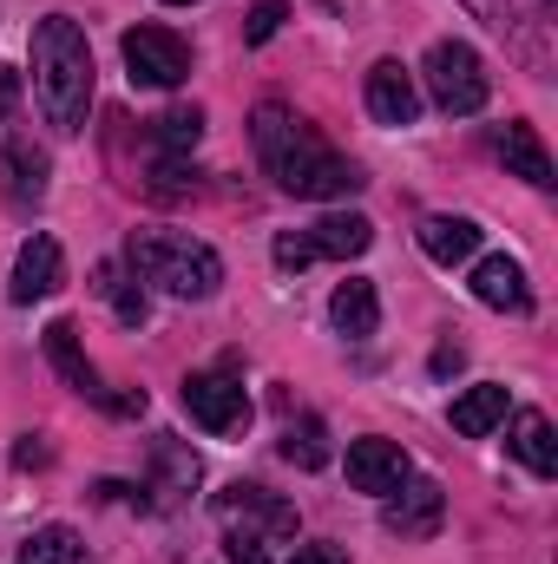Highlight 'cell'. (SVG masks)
Instances as JSON below:
<instances>
[{"mask_svg":"<svg viewBox=\"0 0 558 564\" xmlns=\"http://www.w3.org/2000/svg\"><path fill=\"white\" fill-rule=\"evenodd\" d=\"M0 164H7V197L26 204L46 191V151L20 139V119H13V73L0 66Z\"/></svg>","mask_w":558,"mask_h":564,"instance_id":"cell-7","label":"cell"},{"mask_svg":"<svg viewBox=\"0 0 558 564\" xmlns=\"http://www.w3.org/2000/svg\"><path fill=\"white\" fill-rule=\"evenodd\" d=\"M282 20H289V7H282V0H257V13L244 20V40H250V46L277 40V26H282Z\"/></svg>","mask_w":558,"mask_h":564,"instance_id":"cell-26","label":"cell"},{"mask_svg":"<svg viewBox=\"0 0 558 564\" xmlns=\"http://www.w3.org/2000/svg\"><path fill=\"white\" fill-rule=\"evenodd\" d=\"M500 421H506V388L500 381H480L453 401V433H466V440H486Z\"/></svg>","mask_w":558,"mask_h":564,"instance_id":"cell-20","label":"cell"},{"mask_svg":"<svg viewBox=\"0 0 558 564\" xmlns=\"http://www.w3.org/2000/svg\"><path fill=\"white\" fill-rule=\"evenodd\" d=\"M46 459H53V453H46V446H40L33 433H26V440L13 446V466H20V473H33V466H46Z\"/></svg>","mask_w":558,"mask_h":564,"instance_id":"cell-30","label":"cell"},{"mask_svg":"<svg viewBox=\"0 0 558 564\" xmlns=\"http://www.w3.org/2000/svg\"><path fill=\"white\" fill-rule=\"evenodd\" d=\"M348 486L388 499L395 486H408V453H401L395 440H355V446H348Z\"/></svg>","mask_w":558,"mask_h":564,"instance_id":"cell-11","label":"cell"},{"mask_svg":"<svg viewBox=\"0 0 558 564\" xmlns=\"http://www.w3.org/2000/svg\"><path fill=\"white\" fill-rule=\"evenodd\" d=\"M329 322H335V335L368 341V335L382 328V295H375V282H368V276L335 282V295H329Z\"/></svg>","mask_w":558,"mask_h":564,"instance_id":"cell-15","label":"cell"},{"mask_svg":"<svg viewBox=\"0 0 558 564\" xmlns=\"http://www.w3.org/2000/svg\"><path fill=\"white\" fill-rule=\"evenodd\" d=\"M277 263H282V270H302V263H315V257H309V243H302V230L277 237Z\"/></svg>","mask_w":558,"mask_h":564,"instance_id":"cell-29","label":"cell"},{"mask_svg":"<svg viewBox=\"0 0 558 564\" xmlns=\"http://www.w3.org/2000/svg\"><path fill=\"white\" fill-rule=\"evenodd\" d=\"M302 243H309V257H335V263H348V257H362V250L375 243V224H368L362 210H329L322 224L302 230Z\"/></svg>","mask_w":558,"mask_h":564,"instance_id":"cell-14","label":"cell"},{"mask_svg":"<svg viewBox=\"0 0 558 564\" xmlns=\"http://www.w3.org/2000/svg\"><path fill=\"white\" fill-rule=\"evenodd\" d=\"M66 282V257H60V243L53 237H26L20 243V257H13V302H46L53 289Z\"/></svg>","mask_w":558,"mask_h":564,"instance_id":"cell-12","label":"cell"},{"mask_svg":"<svg viewBox=\"0 0 558 564\" xmlns=\"http://www.w3.org/2000/svg\"><path fill=\"white\" fill-rule=\"evenodd\" d=\"M184 414L204 426V433H217V440H237L250 426V394L230 375H191L184 381Z\"/></svg>","mask_w":558,"mask_h":564,"instance_id":"cell-6","label":"cell"},{"mask_svg":"<svg viewBox=\"0 0 558 564\" xmlns=\"http://www.w3.org/2000/svg\"><path fill=\"white\" fill-rule=\"evenodd\" d=\"M250 139H257V158L264 171L277 177L289 197H309V204H335V197H355L362 191V171L322 139L315 126H302L289 106H257L250 119Z\"/></svg>","mask_w":558,"mask_h":564,"instance_id":"cell-1","label":"cell"},{"mask_svg":"<svg viewBox=\"0 0 558 564\" xmlns=\"http://www.w3.org/2000/svg\"><path fill=\"white\" fill-rule=\"evenodd\" d=\"M500 158H506V171H513V177H526V184H539V191L552 184V151L539 144L533 126H519V119H513V126L500 132Z\"/></svg>","mask_w":558,"mask_h":564,"instance_id":"cell-19","label":"cell"},{"mask_svg":"<svg viewBox=\"0 0 558 564\" xmlns=\"http://www.w3.org/2000/svg\"><path fill=\"white\" fill-rule=\"evenodd\" d=\"M427 99H433L440 112H453V119H466V112L486 106V66H480V53H473L466 40L427 46Z\"/></svg>","mask_w":558,"mask_h":564,"instance_id":"cell-4","label":"cell"},{"mask_svg":"<svg viewBox=\"0 0 558 564\" xmlns=\"http://www.w3.org/2000/svg\"><path fill=\"white\" fill-rule=\"evenodd\" d=\"M197 139H204V112H197V106H171V112L151 126L158 158H184V151H197Z\"/></svg>","mask_w":558,"mask_h":564,"instance_id":"cell-24","label":"cell"},{"mask_svg":"<svg viewBox=\"0 0 558 564\" xmlns=\"http://www.w3.org/2000/svg\"><path fill=\"white\" fill-rule=\"evenodd\" d=\"M93 295H106V302H112V315H119L126 328H139L144 308H151V302H144V289H139V282H126L119 263H99V270H93Z\"/></svg>","mask_w":558,"mask_h":564,"instance_id":"cell-23","label":"cell"},{"mask_svg":"<svg viewBox=\"0 0 558 564\" xmlns=\"http://www.w3.org/2000/svg\"><path fill=\"white\" fill-rule=\"evenodd\" d=\"M440 519H447V492H440L433 479L395 486V492H388V506H382V525H388L401 545H420V539H433V532H440Z\"/></svg>","mask_w":558,"mask_h":564,"instance_id":"cell-9","label":"cell"},{"mask_svg":"<svg viewBox=\"0 0 558 564\" xmlns=\"http://www.w3.org/2000/svg\"><path fill=\"white\" fill-rule=\"evenodd\" d=\"M420 250L453 270V263H466V257L480 250V224H473V217H427V224H420Z\"/></svg>","mask_w":558,"mask_h":564,"instance_id":"cell-18","label":"cell"},{"mask_svg":"<svg viewBox=\"0 0 558 564\" xmlns=\"http://www.w3.org/2000/svg\"><path fill=\"white\" fill-rule=\"evenodd\" d=\"M40 348H46V361L60 368V381H66V388H79L86 401H99V394H106V388H99V368L86 361V348H79V328H73V322H46Z\"/></svg>","mask_w":558,"mask_h":564,"instance_id":"cell-16","label":"cell"},{"mask_svg":"<svg viewBox=\"0 0 558 564\" xmlns=\"http://www.w3.org/2000/svg\"><path fill=\"white\" fill-rule=\"evenodd\" d=\"M368 112L382 126H415L420 119V86L401 59H375L368 66Z\"/></svg>","mask_w":558,"mask_h":564,"instance_id":"cell-10","label":"cell"},{"mask_svg":"<svg viewBox=\"0 0 558 564\" xmlns=\"http://www.w3.org/2000/svg\"><path fill=\"white\" fill-rule=\"evenodd\" d=\"M126 263H132L144 282H158L164 295H178V302H204V295H217V282H224L217 250L197 243V237H184V230H132Z\"/></svg>","mask_w":558,"mask_h":564,"instance_id":"cell-3","label":"cell"},{"mask_svg":"<svg viewBox=\"0 0 558 564\" xmlns=\"http://www.w3.org/2000/svg\"><path fill=\"white\" fill-rule=\"evenodd\" d=\"M513 453H519V459H526V466H533L539 479H552V473H558V440H552V421L526 408V414L513 421Z\"/></svg>","mask_w":558,"mask_h":564,"instance_id":"cell-21","label":"cell"},{"mask_svg":"<svg viewBox=\"0 0 558 564\" xmlns=\"http://www.w3.org/2000/svg\"><path fill=\"white\" fill-rule=\"evenodd\" d=\"M126 66H132V86H151V93H171L191 79V46L171 33V26H132L126 40Z\"/></svg>","mask_w":558,"mask_h":564,"instance_id":"cell-5","label":"cell"},{"mask_svg":"<svg viewBox=\"0 0 558 564\" xmlns=\"http://www.w3.org/2000/svg\"><path fill=\"white\" fill-rule=\"evenodd\" d=\"M33 99L60 139H73L93 112V46H86V26L66 13H46L33 26Z\"/></svg>","mask_w":558,"mask_h":564,"instance_id":"cell-2","label":"cell"},{"mask_svg":"<svg viewBox=\"0 0 558 564\" xmlns=\"http://www.w3.org/2000/svg\"><path fill=\"white\" fill-rule=\"evenodd\" d=\"M289 564H348V558H342L335 545H296V558Z\"/></svg>","mask_w":558,"mask_h":564,"instance_id":"cell-31","label":"cell"},{"mask_svg":"<svg viewBox=\"0 0 558 564\" xmlns=\"http://www.w3.org/2000/svg\"><path fill=\"white\" fill-rule=\"evenodd\" d=\"M171 7H191V0H171Z\"/></svg>","mask_w":558,"mask_h":564,"instance_id":"cell-32","label":"cell"},{"mask_svg":"<svg viewBox=\"0 0 558 564\" xmlns=\"http://www.w3.org/2000/svg\"><path fill=\"white\" fill-rule=\"evenodd\" d=\"M466 7H473V13H480V20H486L493 33H506V40H519V26H526L513 0H466Z\"/></svg>","mask_w":558,"mask_h":564,"instance_id":"cell-27","label":"cell"},{"mask_svg":"<svg viewBox=\"0 0 558 564\" xmlns=\"http://www.w3.org/2000/svg\"><path fill=\"white\" fill-rule=\"evenodd\" d=\"M217 519L230 525V532H257V539H296V506L277 499L270 486H224L217 492Z\"/></svg>","mask_w":558,"mask_h":564,"instance_id":"cell-8","label":"cell"},{"mask_svg":"<svg viewBox=\"0 0 558 564\" xmlns=\"http://www.w3.org/2000/svg\"><path fill=\"white\" fill-rule=\"evenodd\" d=\"M224 558L230 564H270V552H264L257 532H224Z\"/></svg>","mask_w":558,"mask_h":564,"instance_id":"cell-28","label":"cell"},{"mask_svg":"<svg viewBox=\"0 0 558 564\" xmlns=\"http://www.w3.org/2000/svg\"><path fill=\"white\" fill-rule=\"evenodd\" d=\"M197 479H204V466L184 440H151V486H144L151 506H178L184 492H197Z\"/></svg>","mask_w":558,"mask_h":564,"instance_id":"cell-13","label":"cell"},{"mask_svg":"<svg viewBox=\"0 0 558 564\" xmlns=\"http://www.w3.org/2000/svg\"><path fill=\"white\" fill-rule=\"evenodd\" d=\"M473 295H480L486 308H506V315H526V308H533L526 270H519L513 257H480V270H473Z\"/></svg>","mask_w":558,"mask_h":564,"instance_id":"cell-17","label":"cell"},{"mask_svg":"<svg viewBox=\"0 0 558 564\" xmlns=\"http://www.w3.org/2000/svg\"><path fill=\"white\" fill-rule=\"evenodd\" d=\"M282 459L289 466H302V473H315V466H329V426L315 421H289V433H282Z\"/></svg>","mask_w":558,"mask_h":564,"instance_id":"cell-25","label":"cell"},{"mask_svg":"<svg viewBox=\"0 0 558 564\" xmlns=\"http://www.w3.org/2000/svg\"><path fill=\"white\" fill-rule=\"evenodd\" d=\"M20 564H86V539L73 525H40V532H26Z\"/></svg>","mask_w":558,"mask_h":564,"instance_id":"cell-22","label":"cell"}]
</instances>
